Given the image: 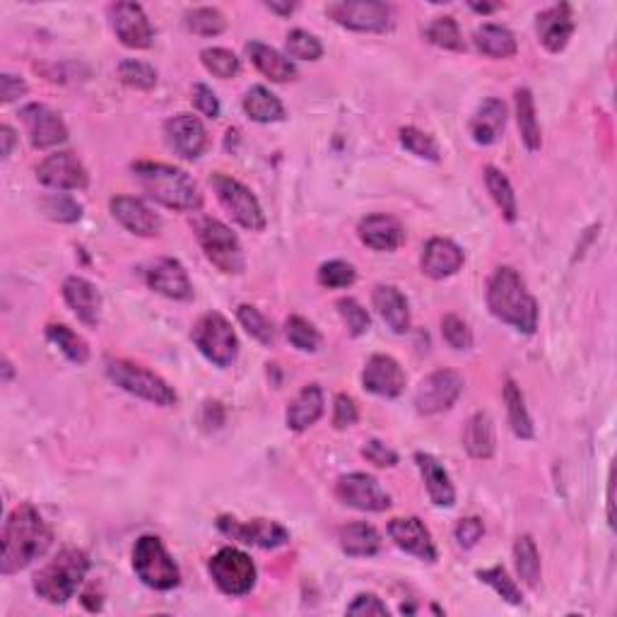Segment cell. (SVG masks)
Instances as JSON below:
<instances>
[{
	"mask_svg": "<svg viewBox=\"0 0 617 617\" xmlns=\"http://www.w3.org/2000/svg\"><path fill=\"white\" fill-rule=\"evenodd\" d=\"M0 540H3L0 572L10 577V574H17L34 560H39L51 548L54 531L32 504H20V507L10 511Z\"/></svg>",
	"mask_w": 617,
	"mask_h": 617,
	"instance_id": "cell-1",
	"label": "cell"
},
{
	"mask_svg": "<svg viewBox=\"0 0 617 617\" xmlns=\"http://www.w3.org/2000/svg\"><path fill=\"white\" fill-rule=\"evenodd\" d=\"M487 307L492 316L502 323H509L521 333H536L538 328V302L526 290V282L514 268H497L487 282Z\"/></svg>",
	"mask_w": 617,
	"mask_h": 617,
	"instance_id": "cell-2",
	"label": "cell"
},
{
	"mask_svg": "<svg viewBox=\"0 0 617 617\" xmlns=\"http://www.w3.org/2000/svg\"><path fill=\"white\" fill-rule=\"evenodd\" d=\"M133 174L152 201L164 205V208L184 210V213L201 210V188L184 169L162 162H135Z\"/></svg>",
	"mask_w": 617,
	"mask_h": 617,
	"instance_id": "cell-3",
	"label": "cell"
},
{
	"mask_svg": "<svg viewBox=\"0 0 617 617\" xmlns=\"http://www.w3.org/2000/svg\"><path fill=\"white\" fill-rule=\"evenodd\" d=\"M87 572H90V557L78 548H66L44 569H39L34 577V591L46 603L63 605L78 593Z\"/></svg>",
	"mask_w": 617,
	"mask_h": 617,
	"instance_id": "cell-4",
	"label": "cell"
},
{
	"mask_svg": "<svg viewBox=\"0 0 617 617\" xmlns=\"http://www.w3.org/2000/svg\"><path fill=\"white\" fill-rule=\"evenodd\" d=\"M133 569L145 586L155 591H172L179 586V564L169 555L157 536H143L135 540Z\"/></svg>",
	"mask_w": 617,
	"mask_h": 617,
	"instance_id": "cell-5",
	"label": "cell"
},
{
	"mask_svg": "<svg viewBox=\"0 0 617 617\" xmlns=\"http://www.w3.org/2000/svg\"><path fill=\"white\" fill-rule=\"evenodd\" d=\"M107 376L119 386L121 391L131 393L135 398H143V401L160 405V408H172L176 405V391L162 376H157L150 369H145L143 364H135L128 360H111L107 364Z\"/></svg>",
	"mask_w": 617,
	"mask_h": 617,
	"instance_id": "cell-6",
	"label": "cell"
},
{
	"mask_svg": "<svg viewBox=\"0 0 617 617\" xmlns=\"http://www.w3.org/2000/svg\"><path fill=\"white\" fill-rule=\"evenodd\" d=\"M196 229L198 244H201L203 254L215 268H220L227 275H239L246 266L244 249L239 244L237 234L229 229L225 222L215 220V217H201L193 222Z\"/></svg>",
	"mask_w": 617,
	"mask_h": 617,
	"instance_id": "cell-7",
	"label": "cell"
},
{
	"mask_svg": "<svg viewBox=\"0 0 617 617\" xmlns=\"http://www.w3.org/2000/svg\"><path fill=\"white\" fill-rule=\"evenodd\" d=\"M191 338L193 343H196V348L201 350L205 360L213 362L215 367L227 369L232 367L234 360H237L239 355L237 333H234L232 323H229L222 314H217V311H210V314H205L196 321Z\"/></svg>",
	"mask_w": 617,
	"mask_h": 617,
	"instance_id": "cell-8",
	"label": "cell"
},
{
	"mask_svg": "<svg viewBox=\"0 0 617 617\" xmlns=\"http://www.w3.org/2000/svg\"><path fill=\"white\" fill-rule=\"evenodd\" d=\"M215 586L227 596H246L256 586V564L237 548H222L208 562Z\"/></svg>",
	"mask_w": 617,
	"mask_h": 617,
	"instance_id": "cell-9",
	"label": "cell"
},
{
	"mask_svg": "<svg viewBox=\"0 0 617 617\" xmlns=\"http://www.w3.org/2000/svg\"><path fill=\"white\" fill-rule=\"evenodd\" d=\"M210 184L215 188L217 201L222 203V208H225L239 225L249 229V232L266 229V215H263L261 203H258V198L242 181L232 179V176L227 174H215L213 179H210Z\"/></svg>",
	"mask_w": 617,
	"mask_h": 617,
	"instance_id": "cell-10",
	"label": "cell"
},
{
	"mask_svg": "<svg viewBox=\"0 0 617 617\" xmlns=\"http://www.w3.org/2000/svg\"><path fill=\"white\" fill-rule=\"evenodd\" d=\"M326 13L340 27L352 29V32L381 34L393 27L391 8L386 3H376V0H340V3L328 5Z\"/></svg>",
	"mask_w": 617,
	"mask_h": 617,
	"instance_id": "cell-11",
	"label": "cell"
},
{
	"mask_svg": "<svg viewBox=\"0 0 617 617\" xmlns=\"http://www.w3.org/2000/svg\"><path fill=\"white\" fill-rule=\"evenodd\" d=\"M463 376L454 369H439L420 381L415 391V408L420 415H437L449 410L463 393Z\"/></svg>",
	"mask_w": 617,
	"mask_h": 617,
	"instance_id": "cell-12",
	"label": "cell"
},
{
	"mask_svg": "<svg viewBox=\"0 0 617 617\" xmlns=\"http://www.w3.org/2000/svg\"><path fill=\"white\" fill-rule=\"evenodd\" d=\"M336 497L345 507H352L357 511H379L391 509V497L381 490L379 480L367 473H350L343 475L336 485Z\"/></svg>",
	"mask_w": 617,
	"mask_h": 617,
	"instance_id": "cell-13",
	"label": "cell"
},
{
	"mask_svg": "<svg viewBox=\"0 0 617 617\" xmlns=\"http://www.w3.org/2000/svg\"><path fill=\"white\" fill-rule=\"evenodd\" d=\"M217 528L232 540H239L244 545H256V548L263 550H275L290 540V533H287L285 526L268 519H256L249 521V524H242V521L232 519V516H220Z\"/></svg>",
	"mask_w": 617,
	"mask_h": 617,
	"instance_id": "cell-14",
	"label": "cell"
},
{
	"mask_svg": "<svg viewBox=\"0 0 617 617\" xmlns=\"http://www.w3.org/2000/svg\"><path fill=\"white\" fill-rule=\"evenodd\" d=\"M111 27H114L116 37L128 49H150L152 39H155V29H152L148 15L138 3H116L109 8Z\"/></svg>",
	"mask_w": 617,
	"mask_h": 617,
	"instance_id": "cell-15",
	"label": "cell"
},
{
	"mask_svg": "<svg viewBox=\"0 0 617 617\" xmlns=\"http://www.w3.org/2000/svg\"><path fill=\"white\" fill-rule=\"evenodd\" d=\"M20 116L29 133V140H32V145L37 150L56 148V145L66 143L68 140L66 123H63V119L54 109L46 107V104L39 102L27 104V107H22Z\"/></svg>",
	"mask_w": 617,
	"mask_h": 617,
	"instance_id": "cell-16",
	"label": "cell"
},
{
	"mask_svg": "<svg viewBox=\"0 0 617 617\" xmlns=\"http://www.w3.org/2000/svg\"><path fill=\"white\" fill-rule=\"evenodd\" d=\"M164 138L169 148L184 160H198L208 148V131L203 121L193 114H176L164 123Z\"/></svg>",
	"mask_w": 617,
	"mask_h": 617,
	"instance_id": "cell-17",
	"label": "cell"
},
{
	"mask_svg": "<svg viewBox=\"0 0 617 617\" xmlns=\"http://www.w3.org/2000/svg\"><path fill=\"white\" fill-rule=\"evenodd\" d=\"M37 179L54 191H82L90 176L73 152H56L39 164Z\"/></svg>",
	"mask_w": 617,
	"mask_h": 617,
	"instance_id": "cell-18",
	"label": "cell"
},
{
	"mask_svg": "<svg viewBox=\"0 0 617 617\" xmlns=\"http://www.w3.org/2000/svg\"><path fill=\"white\" fill-rule=\"evenodd\" d=\"M364 389L381 398H398L405 391V372L391 355H372L362 372Z\"/></svg>",
	"mask_w": 617,
	"mask_h": 617,
	"instance_id": "cell-19",
	"label": "cell"
},
{
	"mask_svg": "<svg viewBox=\"0 0 617 617\" xmlns=\"http://www.w3.org/2000/svg\"><path fill=\"white\" fill-rule=\"evenodd\" d=\"M148 285L157 295L176 299V302H188L193 299V285L188 280L186 268L176 258H160L148 270Z\"/></svg>",
	"mask_w": 617,
	"mask_h": 617,
	"instance_id": "cell-20",
	"label": "cell"
},
{
	"mask_svg": "<svg viewBox=\"0 0 617 617\" xmlns=\"http://www.w3.org/2000/svg\"><path fill=\"white\" fill-rule=\"evenodd\" d=\"M389 536L398 548L408 552V555L420 557L425 562L437 560V548L434 540L417 516H405V519H393L389 524Z\"/></svg>",
	"mask_w": 617,
	"mask_h": 617,
	"instance_id": "cell-21",
	"label": "cell"
},
{
	"mask_svg": "<svg viewBox=\"0 0 617 617\" xmlns=\"http://www.w3.org/2000/svg\"><path fill=\"white\" fill-rule=\"evenodd\" d=\"M536 29H538L540 44H543L550 54H560L574 34L572 8H569L567 3H560V5H552V8L548 10H543V13L538 15Z\"/></svg>",
	"mask_w": 617,
	"mask_h": 617,
	"instance_id": "cell-22",
	"label": "cell"
},
{
	"mask_svg": "<svg viewBox=\"0 0 617 617\" xmlns=\"http://www.w3.org/2000/svg\"><path fill=\"white\" fill-rule=\"evenodd\" d=\"M463 261H466V256L451 239L434 237L422 251V273L430 275L432 280L451 278L463 268Z\"/></svg>",
	"mask_w": 617,
	"mask_h": 617,
	"instance_id": "cell-23",
	"label": "cell"
},
{
	"mask_svg": "<svg viewBox=\"0 0 617 617\" xmlns=\"http://www.w3.org/2000/svg\"><path fill=\"white\" fill-rule=\"evenodd\" d=\"M111 215H114L128 232L138 234V237H155L162 227L160 215L152 213L140 198L116 196L114 201H111Z\"/></svg>",
	"mask_w": 617,
	"mask_h": 617,
	"instance_id": "cell-24",
	"label": "cell"
},
{
	"mask_svg": "<svg viewBox=\"0 0 617 617\" xmlns=\"http://www.w3.org/2000/svg\"><path fill=\"white\" fill-rule=\"evenodd\" d=\"M63 299L85 326H97L99 314H102V295L90 280L78 278V275L68 278L63 282Z\"/></svg>",
	"mask_w": 617,
	"mask_h": 617,
	"instance_id": "cell-25",
	"label": "cell"
},
{
	"mask_svg": "<svg viewBox=\"0 0 617 617\" xmlns=\"http://www.w3.org/2000/svg\"><path fill=\"white\" fill-rule=\"evenodd\" d=\"M360 239L374 251H396L405 242L403 225L391 215H369L357 227Z\"/></svg>",
	"mask_w": 617,
	"mask_h": 617,
	"instance_id": "cell-26",
	"label": "cell"
},
{
	"mask_svg": "<svg viewBox=\"0 0 617 617\" xmlns=\"http://www.w3.org/2000/svg\"><path fill=\"white\" fill-rule=\"evenodd\" d=\"M374 309L379 311V316L384 319L386 326L391 328L393 333H408L410 331V307L408 299L398 287L393 285H376L374 295H372Z\"/></svg>",
	"mask_w": 617,
	"mask_h": 617,
	"instance_id": "cell-27",
	"label": "cell"
},
{
	"mask_svg": "<svg viewBox=\"0 0 617 617\" xmlns=\"http://www.w3.org/2000/svg\"><path fill=\"white\" fill-rule=\"evenodd\" d=\"M415 463L420 468L422 480H425L427 495H430L434 507H454L456 504V490L451 483L449 473H446L442 463L432 454H415Z\"/></svg>",
	"mask_w": 617,
	"mask_h": 617,
	"instance_id": "cell-28",
	"label": "cell"
},
{
	"mask_svg": "<svg viewBox=\"0 0 617 617\" xmlns=\"http://www.w3.org/2000/svg\"><path fill=\"white\" fill-rule=\"evenodd\" d=\"M507 126V104L502 99H485L470 121V135L478 145L497 143Z\"/></svg>",
	"mask_w": 617,
	"mask_h": 617,
	"instance_id": "cell-29",
	"label": "cell"
},
{
	"mask_svg": "<svg viewBox=\"0 0 617 617\" xmlns=\"http://www.w3.org/2000/svg\"><path fill=\"white\" fill-rule=\"evenodd\" d=\"M321 415H323V391L319 384H309L304 386V389L295 396V401L290 403L285 420L290 430L304 432L309 430L311 425H316V422L321 420Z\"/></svg>",
	"mask_w": 617,
	"mask_h": 617,
	"instance_id": "cell-30",
	"label": "cell"
},
{
	"mask_svg": "<svg viewBox=\"0 0 617 617\" xmlns=\"http://www.w3.org/2000/svg\"><path fill=\"white\" fill-rule=\"evenodd\" d=\"M463 449L468 451L470 458H478V461H487V458L495 456L497 439H495V425H492L490 415L475 413L466 422V430H463Z\"/></svg>",
	"mask_w": 617,
	"mask_h": 617,
	"instance_id": "cell-31",
	"label": "cell"
},
{
	"mask_svg": "<svg viewBox=\"0 0 617 617\" xmlns=\"http://www.w3.org/2000/svg\"><path fill=\"white\" fill-rule=\"evenodd\" d=\"M246 54H249L251 63H254V66L273 82L295 80L297 75L295 63H292L290 58L278 54L275 49H270V46L261 44V41H249V44H246Z\"/></svg>",
	"mask_w": 617,
	"mask_h": 617,
	"instance_id": "cell-32",
	"label": "cell"
},
{
	"mask_svg": "<svg viewBox=\"0 0 617 617\" xmlns=\"http://www.w3.org/2000/svg\"><path fill=\"white\" fill-rule=\"evenodd\" d=\"M244 111L251 121L256 123H278L285 119V107L268 87L256 85L246 92Z\"/></svg>",
	"mask_w": 617,
	"mask_h": 617,
	"instance_id": "cell-33",
	"label": "cell"
},
{
	"mask_svg": "<svg viewBox=\"0 0 617 617\" xmlns=\"http://www.w3.org/2000/svg\"><path fill=\"white\" fill-rule=\"evenodd\" d=\"M340 548L350 557H372L381 550V536L369 524H348L340 528Z\"/></svg>",
	"mask_w": 617,
	"mask_h": 617,
	"instance_id": "cell-34",
	"label": "cell"
},
{
	"mask_svg": "<svg viewBox=\"0 0 617 617\" xmlns=\"http://www.w3.org/2000/svg\"><path fill=\"white\" fill-rule=\"evenodd\" d=\"M516 121H519L521 140L531 152H538L543 145V133H540V123L536 119V102L528 87L516 90Z\"/></svg>",
	"mask_w": 617,
	"mask_h": 617,
	"instance_id": "cell-35",
	"label": "cell"
},
{
	"mask_svg": "<svg viewBox=\"0 0 617 617\" xmlns=\"http://www.w3.org/2000/svg\"><path fill=\"white\" fill-rule=\"evenodd\" d=\"M504 403H507V413H509V425L511 430L519 439H533L536 437V427H533L531 415H528L524 393H521L519 386L514 381L507 379L504 384Z\"/></svg>",
	"mask_w": 617,
	"mask_h": 617,
	"instance_id": "cell-36",
	"label": "cell"
},
{
	"mask_svg": "<svg viewBox=\"0 0 617 617\" xmlns=\"http://www.w3.org/2000/svg\"><path fill=\"white\" fill-rule=\"evenodd\" d=\"M475 46L490 58H511L516 54V37L507 27L483 25L475 32Z\"/></svg>",
	"mask_w": 617,
	"mask_h": 617,
	"instance_id": "cell-37",
	"label": "cell"
},
{
	"mask_svg": "<svg viewBox=\"0 0 617 617\" xmlns=\"http://www.w3.org/2000/svg\"><path fill=\"white\" fill-rule=\"evenodd\" d=\"M485 184L492 201H495L497 208L502 210L504 220L516 222V217H519V205H516V193L514 188H511V181L507 176L499 172L497 167H485Z\"/></svg>",
	"mask_w": 617,
	"mask_h": 617,
	"instance_id": "cell-38",
	"label": "cell"
},
{
	"mask_svg": "<svg viewBox=\"0 0 617 617\" xmlns=\"http://www.w3.org/2000/svg\"><path fill=\"white\" fill-rule=\"evenodd\" d=\"M46 338H49L70 362L87 364V360H90V348H87L85 338L78 336L75 331H70L63 323H49V326H46Z\"/></svg>",
	"mask_w": 617,
	"mask_h": 617,
	"instance_id": "cell-39",
	"label": "cell"
},
{
	"mask_svg": "<svg viewBox=\"0 0 617 617\" xmlns=\"http://www.w3.org/2000/svg\"><path fill=\"white\" fill-rule=\"evenodd\" d=\"M516 572L528 589H536L540 584V555L531 536H521L514 545Z\"/></svg>",
	"mask_w": 617,
	"mask_h": 617,
	"instance_id": "cell-40",
	"label": "cell"
},
{
	"mask_svg": "<svg viewBox=\"0 0 617 617\" xmlns=\"http://www.w3.org/2000/svg\"><path fill=\"white\" fill-rule=\"evenodd\" d=\"M186 29L193 34H201V37H217V34L225 32L227 20L220 10L215 8H196L186 13Z\"/></svg>",
	"mask_w": 617,
	"mask_h": 617,
	"instance_id": "cell-41",
	"label": "cell"
},
{
	"mask_svg": "<svg viewBox=\"0 0 617 617\" xmlns=\"http://www.w3.org/2000/svg\"><path fill=\"white\" fill-rule=\"evenodd\" d=\"M478 579L483 581V584L492 586V589H495L507 603L511 605L524 603V593H521L519 586H516V581L509 577L507 569H504L502 564H497V567H490V569H480Z\"/></svg>",
	"mask_w": 617,
	"mask_h": 617,
	"instance_id": "cell-42",
	"label": "cell"
},
{
	"mask_svg": "<svg viewBox=\"0 0 617 617\" xmlns=\"http://www.w3.org/2000/svg\"><path fill=\"white\" fill-rule=\"evenodd\" d=\"M201 61H203L205 70L213 73L215 78H220V80L234 78V75L239 73V68H242L239 58L234 56L229 49H222V46H210V49L201 51Z\"/></svg>",
	"mask_w": 617,
	"mask_h": 617,
	"instance_id": "cell-43",
	"label": "cell"
},
{
	"mask_svg": "<svg viewBox=\"0 0 617 617\" xmlns=\"http://www.w3.org/2000/svg\"><path fill=\"white\" fill-rule=\"evenodd\" d=\"M427 39H430L434 46H439V49L466 51L461 29H458L454 17H437V20L427 27Z\"/></svg>",
	"mask_w": 617,
	"mask_h": 617,
	"instance_id": "cell-44",
	"label": "cell"
},
{
	"mask_svg": "<svg viewBox=\"0 0 617 617\" xmlns=\"http://www.w3.org/2000/svg\"><path fill=\"white\" fill-rule=\"evenodd\" d=\"M287 340L302 352H316L321 348V333L316 331L314 323H309L302 316H290L285 323Z\"/></svg>",
	"mask_w": 617,
	"mask_h": 617,
	"instance_id": "cell-45",
	"label": "cell"
},
{
	"mask_svg": "<svg viewBox=\"0 0 617 617\" xmlns=\"http://www.w3.org/2000/svg\"><path fill=\"white\" fill-rule=\"evenodd\" d=\"M237 319L246 328V333H249L251 338H256L261 345H273L275 343L273 323H270L256 307L242 304V307L237 309Z\"/></svg>",
	"mask_w": 617,
	"mask_h": 617,
	"instance_id": "cell-46",
	"label": "cell"
},
{
	"mask_svg": "<svg viewBox=\"0 0 617 617\" xmlns=\"http://www.w3.org/2000/svg\"><path fill=\"white\" fill-rule=\"evenodd\" d=\"M287 56L297 58V61H319L323 56L321 41L314 34L304 32V29H292L285 41Z\"/></svg>",
	"mask_w": 617,
	"mask_h": 617,
	"instance_id": "cell-47",
	"label": "cell"
},
{
	"mask_svg": "<svg viewBox=\"0 0 617 617\" xmlns=\"http://www.w3.org/2000/svg\"><path fill=\"white\" fill-rule=\"evenodd\" d=\"M401 143H403L405 150L413 152L415 157H422V160L439 162V157H442V152H439V145L434 143L432 135L420 131V128H413V126L401 128Z\"/></svg>",
	"mask_w": 617,
	"mask_h": 617,
	"instance_id": "cell-48",
	"label": "cell"
},
{
	"mask_svg": "<svg viewBox=\"0 0 617 617\" xmlns=\"http://www.w3.org/2000/svg\"><path fill=\"white\" fill-rule=\"evenodd\" d=\"M119 80L133 90H152L157 85V73L148 63L128 58V61L119 63Z\"/></svg>",
	"mask_w": 617,
	"mask_h": 617,
	"instance_id": "cell-49",
	"label": "cell"
},
{
	"mask_svg": "<svg viewBox=\"0 0 617 617\" xmlns=\"http://www.w3.org/2000/svg\"><path fill=\"white\" fill-rule=\"evenodd\" d=\"M336 307H338L340 319H343L345 328H348V333H350L352 338H360V336H364V333L369 331L372 321H369L367 309H364L362 304L357 302V299L345 297V299H340Z\"/></svg>",
	"mask_w": 617,
	"mask_h": 617,
	"instance_id": "cell-50",
	"label": "cell"
},
{
	"mask_svg": "<svg viewBox=\"0 0 617 617\" xmlns=\"http://www.w3.org/2000/svg\"><path fill=\"white\" fill-rule=\"evenodd\" d=\"M316 280H319L321 287H328V290H340V287H350L357 280V273L350 263L328 261L319 268Z\"/></svg>",
	"mask_w": 617,
	"mask_h": 617,
	"instance_id": "cell-51",
	"label": "cell"
},
{
	"mask_svg": "<svg viewBox=\"0 0 617 617\" xmlns=\"http://www.w3.org/2000/svg\"><path fill=\"white\" fill-rule=\"evenodd\" d=\"M442 336L449 343V348L454 350L473 348V333H470L468 323L456 314H446L442 319Z\"/></svg>",
	"mask_w": 617,
	"mask_h": 617,
	"instance_id": "cell-52",
	"label": "cell"
},
{
	"mask_svg": "<svg viewBox=\"0 0 617 617\" xmlns=\"http://www.w3.org/2000/svg\"><path fill=\"white\" fill-rule=\"evenodd\" d=\"M44 213L56 222H75V220H80L82 208H80V203H75L70 196H63V193H58V196L46 198Z\"/></svg>",
	"mask_w": 617,
	"mask_h": 617,
	"instance_id": "cell-53",
	"label": "cell"
},
{
	"mask_svg": "<svg viewBox=\"0 0 617 617\" xmlns=\"http://www.w3.org/2000/svg\"><path fill=\"white\" fill-rule=\"evenodd\" d=\"M485 536V526L478 516H468V519H461L454 528V538L458 543V548L470 550L480 543V538Z\"/></svg>",
	"mask_w": 617,
	"mask_h": 617,
	"instance_id": "cell-54",
	"label": "cell"
},
{
	"mask_svg": "<svg viewBox=\"0 0 617 617\" xmlns=\"http://www.w3.org/2000/svg\"><path fill=\"white\" fill-rule=\"evenodd\" d=\"M333 403H336L333 405V425H336V430H345V427H352L360 420L357 403L352 401L348 393H338Z\"/></svg>",
	"mask_w": 617,
	"mask_h": 617,
	"instance_id": "cell-55",
	"label": "cell"
},
{
	"mask_svg": "<svg viewBox=\"0 0 617 617\" xmlns=\"http://www.w3.org/2000/svg\"><path fill=\"white\" fill-rule=\"evenodd\" d=\"M362 456L367 458L369 463H374L376 468H393L398 463L396 451L389 449L384 442H379V439H369V442L362 446Z\"/></svg>",
	"mask_w": 617,
	"mask_h": 617,
	"instance_id": "cell-56",
	"label": "cell"
},
{
	"mask_svg": "<svg viewBox=\"0 0 617 617\" xmlns=\"http://www.w3.org/2000/svg\"><path fill=\"white\" fill-rule=\"evenodd\" d=\"M348 615L389 617V608H386V603L381 601L379 596H374V593H360V596L348 605Z\"/></svg>",
	"mask_w": 617,
	"mask_h": 617,
	"instance_id": "cell-57",
	"label": "cell"
},
{
	"mask_svg": "<svg viewBox=\"0 0 617 617\" xmlns=\"http://www.w3.org/2000/svg\"><path fill=\"white\" fill-rule=\"evenodd\" d=\"M193 104H196V109L201 111L203 116H208V119H217V116H220V102H217L215 92L210 90L208 85H203V82H198V85L193 87Z\"/></svg>",
	"mask_w": 617,
	"mask_h": 617,
	"instance_id": "cell-58",
	"label": "cell"
},
{
	"mask_svg": "<svg viewBox=\"0 0 617 617\" xmlns=\"http://www.w3.org/2000/svg\"><path fill=\"white\" fill-rule=\"evenodd\" d=\"M27 94V82L22 78H15V75L5 73L3 78H0V99H3V104L15 102V99L25 97Z\"/></svg>",
	"mask_w": 617,
	"mask_h": 617,
	"instance_id": "cell-59",
	"label": "cell"
},
{
	"mask_svg": "<svg viewBox=\"0 0 617 617\" xmlns=\"http://www.w3.org/2000/svg\"><path fill=\"white\" fill-rule=\"evenodd\" d=\"M0 140H3V160H8V157L13 155V148L17 143L15 131L8 126V123H3V126H0Z\"/></svg>",
	"mask_w": 617,
	"mask_h": 617,
	"instance_id": "cell-60",
	"label": "cell"
},
{
	"mask_svg": "<svg viewBox=\"0 0 617 617\" xmlns=\"http://www.w3.org/2000/svg\"><path fill=\"white\" fill-rule=\"evenodd\" d=\"M268 10H273V13L278 15H292L295 13V5H280V3H268Z\"/></svg>",
	"mask_w": 617,
	"mask_h": 617,
	"instance_id": "cell-61",
	"label": "cell"
},
{
	"mask_svg": "<svg viewBox=\"0 0 617 617\" xmlns=\"http://www.w3.org/2000/svg\"><path fill=\"white\" fill-rule=\"evenodd\" d=\"M470 8H473L475 13H483V15H487V13H495V10H499V5H487V3L478 5V3H470Z\"/></svg>",
	"mask_w": 617,
	"mask_h": 617,
	"instance_id": "cell-62",
	"label": "cell"
},
{
	"mask_svg": "<svg viewBox=\"0 0 617 617\" xmlns=\"http://www.w3.org/2000/svg\"><path fill=\"white\" fill-rule=\"evenodd\" d=\"M13 379V364H10L8 360H3V381H10Z\"/></svg>",
	"mask_w": 617,
	"mask_h": 617,
	"instance_id": "cell-63",
	"label": "cell"
}]
</instances>
